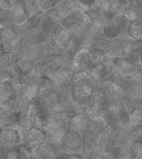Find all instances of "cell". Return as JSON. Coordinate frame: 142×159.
Masks as SVG:
<instances>
[{"instance_id": "6da1fadb", "label": "cell", "mask_w": 142, "mask_h": 159, "mask_svg": "<svg viewBox=\"0 0 142 159\" xmlns=\"http://www.w3.org/2000/svg\"><path fill=\"white\" fill-rule=\"evenodd\" d=\"M88 20H89V17L85 12H82L76 10L72 11L70 14L64 16L61 20V24L66 29L70 30V29H78Z\"/></svg>"}, {"instance_id": "7a4b0ae2", "label": "cell", "mask_w": 142, "mask_h": 159, "mask_svg": "<svg viewBox=\"0 0 142 159\" xmlns=\"http://www.w3.org/2000/svg\"><path fill=\"white\" fill-rule=\"evenodd\" d=\"M95 63L93 62L91 58V52L88 50H80L76 52L75 56L73 57V66L76 70L78 71H86L89 73Z\"/></svg>"}, {"instance_id": "3957f363", "label": "cell", "mask_w": 142, "mask_h": 159, "mask_svg": "<svg viewBox=\"0 0 142 159\" xmlns=\"http://www.w3.org/2000/svg\"><path fill=\"white\" fill-rule=\"evenodd\" d=\"M47 135L39 126L36 125L30 127L26 134V146L30 149L39 147L42 143L46 142Z\"/></svg>"}, {"instance_id": "277c9868", "label": "cell", "mask_w": 142, "mask_h": 159, "mask_svg": "<svg viewBox=\"0 0 142 159\" xmlns=\"http://www.w3.org/2000/svg\"><path fill=\"white\" fill-rule=\"evenodd\" d=\"M9 11V18L12 22L16 25H22L28 20V11L26 9V6L21 1L17 2Z\"/></svg>"}, {"instance_id": "5b68a950", "label": "cell", "mask_w": 142, "mask_h": 159, "mask_svg": "<svg viewBox=\"0 0 142 159\" xmlns=\"http://www.w3.org/2000/svg\"><path fill=\"white\" fill-rule=\"evenodd\" d=\"M21 128L19 127H12V128H6L1 132L0 139L2 144L6 146H13L20 142L22 139V134H21Z\"/></svg>"}, {"instance_id": "8992f818", "label": "cell", "mask_w": 142, "mask_h": 159, "mask_svg": "<svg viewBox=\"0 0 142 159\" xmlns=\"http://www.w3.org/2000/svg\"><path fill=\"white\" fill-rule=\"evenodd\" d=\"M88 126V117L85 113H76L68 120V130L84 134Z\"/></svg>"}, {"instance_id": "52a82bcc", "label": "cell", "mask_w": 142, "mask_h": 159, "mask_svg": "<svg viewBox=\"0 0 142 159\" xmlns=\"http://www.w3.org/2000/svg\"><path fill=\"white\" fill-rule=\"evenodd\" d=\"M82 143H83V140L80 134L69 130L64 134L61 145L68 150L76 151L81 148Z\"/></svg>"}, {"instance_id": "ba28073f", "label": "cell", "mask_w": 142, "mask_h": 159, "mask_svg": "<svg viewBox=\"0 0 142 159\" xmlns=\"http://www.w3.org/2000/svg\"><path fill=\"white\" fill-rule=\"evenodd\" d=\"M47 108L48 103L46 102V98L43 96H37L28 102L27 109L28 117H29V119H34L37 114L45 110H47Z\"/></svg>"}, {"instance_id": "9c48e42d", "label": "cell", "mask_w": 142, "mask_h": 159, "mask_svg": "<svg viewBox=\"0 0 142 159\" xmlns=\"http://www.w3.org/2000/svg\"><path fill=\"white\" fill-rule=\"evenodd\" d=\"M52 36H53V40L57 45H62L68 42V36H69V30L61 24L53 31Z\"/></svg>"}, {"instance_id": "30bf717a", "label": "cell", "mask_w": 142, "mask_h": 159, "mask_svg": "<svg viewBox=\"0 0 142 159\" xmlns=\"http://www.w3.org/2000/svg\"><path fill=\"white\" fill-rule=\"evenodd\" d=\"M89 74L94 81H101L108 76L109 73L102 63H100L93 66V67L89 71Z\"/></svg>"}, {"instance_id": "8fae6325", "label": "cell", "mask_w": 142, "mask_h": 159, "mask_svg": "<svg viewBox=\"0 0 142 159\" xmlns=\"http://www.w3.org/2000/svg\"><path fill=\"white\" fill-rule=\"evenodd\" d=\"M36 85L37 86L39 96H43L46 93H47V92H49V91L51 90V88L54 86V83H53L52 80L50 77L43 76V77H41L37 80V82Z\"/></svg>"}, {"instance_id": "7c38bea8", "label": "cell", "mask_w": 142, "mask_h": 159, "mask_svg": "<svg viewBox=\"0 0 142 159\" xmlns=\"http://www.w3.org/2000/svg\"><path fill=\"white\" fill-rule=\"evenodd\" d=\"M128 33L129 34L135 37V38H141L142 37V20L137 18L130 22L128 27Z\"/></svg>"}, {"instance_id": "4fadbf2b", "label": "cell", "mask_w": 142, "mask_h": 159, "mask_svg": "<svg viewBox=\"0 0 142 159\" xmlns=\"http://www.w3.org/2000/svg\"><path fill=\"white\" fill-rule=\"evenodd\" d=\"M120 106L123 111H125L126 113H128L129 115H131L136 109L137 105L135 102L133 100H131V98L128 97H122L120 98L119 100Z\"/></svg>"}, {"instance_id": "5bb4252c", "label": "cell", "mask_w": 142, "mask_h": 159, "mask_svg": "<svg viewBox=\"0 0 142 159\" xmlns=\"http://www.w3.org/2000/svg\"><path fill=\"white\" fill-rule=\"evenodd\" d=\"M110 22L115 25L116 28H118L120 30H123L128 26L129 20L126 17L125 13H119V14H116V15L113 16Z\"/></svg>"}, {"instance_id": "9a60e30c", "label": "cell", "mask_w": 142, "mask_h": 159, "mask_svg": "<svg viewBox=\"0 0 142 159\" xmlns=\"http://www.w3.org/2000/svg\"><path fill=\"white\" fill-rule=\"evenodd\" d=\"M15 68H16V72L20 74H28L32 71V64L28 59L22 58L20 59V61L17 63Z\"/></svg>"}, {"instance_id": "2e32d148", "label": "cell", "mask_w": 142, "mask_h": 159, "mask_svg": "<svg viewBox=\"0 0 142 159\" xmlns=\"http://www.w3.org/2000/svg\"><path fill=\"white\" fill-rule=\"evenodd\" d=\"M50 119V114L48 112L47 110H45L43 111H41L34 118V122L36 125L39 127H45L46 125L48 123Z\"/></svg>"}, {"instance_id": "e0dca14e", "label": "cell", "mask_w": 142, "mask_h": 159, "mask_svg": "<svg viewBox=\"0 0 142 159\" xmlns=\"http://www.w3.org/2000/svg\"><path fill=\"white\" fill-rule=\"evenodd\" d=\"M140 123H142V107L137 106L135 111L130 115V125L132 127Z\"/></svg>"}, {"instance_id": "ac0fdd59", "label": "cell", "mask_w": 142, "mask_h": 159, "mask_svg": "<svg viewBox=\"0 0 142 159\" xmlns=\"http://www.w3.org/2000/svg\"><path fill=\"white\" fill-rule=\"evenodd\" d=\"M103 31H104L105 34L109 38H114L121 33V30L118 28H116L115 25H113L110 21L104 26Z\"/></svg>"}, {"instance_id": "d6986e66", "label": "cell", "mask_w": 142, "mask_h": 159, "mask_svg": "<svg viewBox=\"0 0 142 159\" xmlns=\"http://www.w3.org/2000/svg\"><path fill=\"white\" fill-rule=\"evenodd\" d=\"M131 140L132 142H142V125H137L132 126L131 132Z\"/></svg>"}, {"instance_id": "ffe728a7", "label": "cell", "mask_w": 142, "mask_h": 159, "mask_svg": "<svg viewBox=\"0 0 142 159\" xmlns=\"http://www.w3.org/2000/svg\"><path fill=\"white\" fill-rule=\"evenodd\" d=\"M57 4L54 0H38V7L42 11H49L51 8L56 7Z\"/></svg>"}, {"instance_id": "44dd1931", "label": "cell", "mask_w": 142, "mask_h": 159, "mask_svg": "<svg viewBox=\"0 0 142 159\" xmlns=\"http://www.w3.org/2000/svg\"><path fill=\"white\" fill-rule=\"evenodd\" d=\"M129 51L131 52H134L136 54H140L142 53V41L138 40L131 43V44L129 46Z\"/></svg>"}, {"instance_id": "7402d4cb", "label": "cell", "mask_w": 142, "mask_h": 159, "mask_svg": "<svg viewBox=\"0 0 142 159\" xmlns=\"http://www.w3.org/2000/svg\"><path fill=\"white\" fill-rule=\"evenodd\" d=\"M14 34L12 30L10 29H2V38L3 40H6V42H9L13 38Z\"/></svg>"}, {"instance_id": "603a6c76", "label": "cell", "mask_w": 142, "mask_h": 159, "mask_svg": "<svg viewBox=\"0 0 142 159\" xmlns=\"http://www.w3.org/2000/svg\"><path fill=\"white\" fill-rule=\"evenodd\" d=\"M15 0H1V8L3 10H10L15 4Z\"/></svg>"}, {"instance_id": "cb8c5ba5", "label": "cell", "mask_w": 142, "mask_h": 159, "mask_svg": "<svg viewBox=\"0 0 142 159\" xmlns=\"http://www.w3.org/2000/svg\"><path fill=\"white\" fill-rule=\"evenodd\" d=\"M136 4V0H124L123 2V8L125 11L127 10H132L133 6Z\"/></svg>"}, {"instance_id": "d4e9b609", "label": "cell", "mask_w": 142, "mask_h": 159, "mask_svg": "<svg viewBox=\"0 0 142 159\" xmlns=\"http://www.w3.org/2000/svg\"><path fill=\"white\" fill-rule=\"evenodd\" d=\"M76 1L81 6H83L85 8H89L96 3L97 0H76Z\"/></svg>"}, {"instance_id": "484cf974", "label": "cell", "mask_w": 142, "mask_h": 159, "mask_svg": "<svg viewBox=\"0 0 142 159\" xmlns=\"http://www.w3.org/2000/svg\"><path fill=\"white\" fill-rule=\"evenodd\" d=\"M7 157L10 159H18V158H22V155H21V152L20 150H12L11 152H9L8 155H7Z\"/></svg>"}, {"instance_id": "4316f807", "label": "cell", "mask_w": 142, "mask_h": 159, "mask_svg": "<svg viewBox=\"0 0 142 159\" xmlns=\"http://www.w3.org/2000/svg\"><path fill=\"white\" fill-rule=\"evenodd\" d=\"M19 1H21L23 5L26 6V8H28V9L33 8L35 6V3H36V0H19Z\"/></svg>"}]
</instances>
